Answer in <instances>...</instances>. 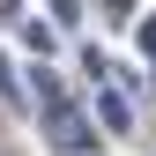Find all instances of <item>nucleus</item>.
<instances>
[{
    "instance_id": "obj_1",
    "label": "nucleus",
    "mask_w": 156,
    "mask_h": 156,
    "mask_svg": "<svg viewBox=\"0 0 156 156\" xmlns=\"http://www.w3.org/2000/svg\"><path fill=\"white\" fill-rule=\"evenodd\" d=\"M45 126H52V149H60V156H89V149H97L89 112H82V104H67V97H60V104H45Z\"/></svg>"
},
{
    "instance_id": "obj_2",
    "label": "nucleus",
    "mask_w": 156,
    "mask_h": 156,
    "mask_svg": "<svg viewBox=\"0 0 156 156\" xmlns=\"http://www.w3.org/2000/svg\"><path fill=\"white\" fill-rule=\"evenodd\" d=\"M97 119H104L112 134H126V126H134V97H126V89H104V82H97Z\"/></svg>"
},
{
    "instance_id": "obj_3",
    "label": "nucleus",
    "mask_w": 156,
    "mask_h": 156,
    "mask_svg": "<svg viewBox=\"0 0 156 156\" xmlns=\"http://www.w3.org/2000/svg\"><path fill=\"white\" fill-rule=\"evenodd\" d=\"M23 45L37 52V60H45V52H52V30H45V23H23Z\"/></svg>"
},
{
    "instance_id": "obj_4",
    "label": "nucleus",
    "mask_w": 156,
    "mask_h": 156,
    "mask_svg": "<svg viewBox=\"0 0 156 156\" xmlns=\"http://www.w3.org/2000/svg\"><path fill=\"white\" fill-rule=\"evenodd\" d=\"M134 37H141V52H149V60H156V15H149V23L134 30Z\"/></svg>"
},
{
    "instance_id": "obj_5",
    "label": "nucleus",
    "mask_w": 156,
    "mask_h": 156,
    "mask_svg": "<svg viewBox=\"0 0 156 156\" xmlns=\"http://www.w3.org/2000/svg\"><path fill=\"white\" fill-rule=\"evenodd\" d=\"M0 15H15V0H0Z\"/></svg>"
}]
</instances>
